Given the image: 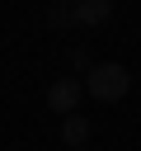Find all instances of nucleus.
Here are the masks:
<instances>
[{
	"instance_id": "nucleus-4",
	"label": "nucleus",
	"mask_w": 141,
	"mask_h": 151,
	"mask_svg": "<svg viewBox=\"0 0 141 151\" xmlns=\"http://www.w3.org/2000/svg\"><path fill=\"white\" fill-rule=\"evenodd\" d=\"M108 14H113L108 0H85V5H75V24H108Z\"/></svg>"
},
{
	"instance_id": "nucleus-3",
	"label": "nucleus",
	"mask_w": 141,
	"mask_h": 151,
	"mask_svg": "<svg viewBox=\"0 0 141 151\" xmlns=\"http://www.w3.org/2000/svg\"><path fill=\"white\" fill-rule=\"evenodd\" d=\"M61 142H66L70 151H80V146L89 142V118H80V113H66V118H61Z\"/></svg>"
},
{
	"instance_id": "nucleus-2",
	"label": "nucleus",
	"mask_w": 141,
	"mask_h": 151,
	"mask_svg": "<svg viewBox=\"0 0 141 151\" xmlns=\"http://www.w3.org/2000/svg\"><path fill=\"white\" fill-rule=\"evenodd\" d=\"M80 94H85V85L80 80H70V76H61L52 90H47V104H52V113H75V104H80Z\"/></svg>"
},
{
	"instance_id": "nucleus-1",
	"label": "nucleus",
	"mask_w": 141,
	"mask_h": 151,
	"mask_svg": "<svg viewBox=\"0 0 141 151\" xmlns=\"http://www.w3.org/2000/svg\"><path fill=\"white\" fill-rule=\"evenodd\" d=\"M85 90H89L99 104H118V99L132 90V76H127V66H122V61H99V66H89Z\"/></svg>"
},
{
	"instance_id": "nucleus-5",
	"label": "nucleus",
	"mask_w": 141,
	"mask_h": 151,
	"mask_svg": "<svg viewBox=\"0 0 141 151\" xmlns=\"http://www.w3.org/2000/svg\"><path fill=\"white\" fill-rule=\"evenodd\" d=\"M70 66H80V71H89V52H85V47H75V52H70Z\"/></svg>"
}]
</instances>
